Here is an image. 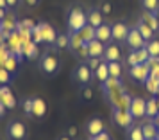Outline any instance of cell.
<instances>
[{"label":"cell","instance_id":"obj_1","mask_svg":"<svg viewBox=\"0 0 159 140\" xmlns=\"http://www.w3.org/2000/svg\"><path fill=\"white\" fill-rule=\"evenodd\" d=\"M38 66H39V70H41L47 77L57 75L59 70H61V59H59L57 52L45 51L43 54L39 56V59H38Z\"/></svg>","mask_w":159,"mask_h":140},{"label":"cell","instance_id":"obj_2","mask_svg":"<svg viewBox=\"0 0 159 140\" xmlns=\"http://www.w3.org/2000/svg\"><path fill=\"white\" fill-rule=\"evenodd\" d=\"M88 25V13L82 7H72L66 15V29L68 34L79 32L82 27Z\"/></svg>","mask_w":159,"mask_h":140},{"label":"cell","instance_id":"obj_3","mask_svg":"<svg viewBox=\"0 0 159 140\" xmlns=\"http://www.w3.org/2000/svg\"><path fill=\"white\" fill-rule=\"evenodd\" d=\"M32 38H34V43H47V45H54L56 38H57V32L52 27L50 23L47 22H39L38 25L32 27Z\"/></svg>","mask_w":159,"mask_h":140},{"label":"cell","instance_id":"obj_4","mask_svg":"<svg viewBox=\"0 0 159 140\" xmlns=\"http://www.w3.org/2000/svg\"><path fill=\"white\" fill-rule=\"evenodd\" d=\"M72 79L79 86H89L95 81V72L91 70V66L88 65L86 59H80L79 63L75 65V68L72 72Z\"/></svg>","mask_w":159,"mask_h":140},{"label":"cell","instance_id":"obj_5","mask_svg":"<svg viewBox=\"0 0 159 140\" xmlns=\"http://www.w3.org/2000/svg\"><path fill=\"white\" fill-rule=\"evenodd\" d=\"M6 138L7 140H27L29 138V128L25 122L18 118H11L6 124Z\"/></svg>","mask_w":159,"mask_h":140},{"label":"cell","instance_id":"obj_6","mask_svg":"<svg viewBox=\"0 0 159 140\" xmlns=\"http://www.w3.org/2000/svg\"><path fill=\"white\" fill-rule=\"evenodd\" d=\"M68 51L72 52L75 58L88 59V43L77 34V32L68 34Z\"/></svg>","mask_w":159,"mask_h":140},{"label":"cell","instance_id":"obj_7","mask_svg":"<svg viewBox=\"0 0 159 140\" xmlns=\"http://www.w3.org/2000/svg\"><path fill=\"white\" fill-rule=\"evenodd\" d=\"M113 110V122L116 126H120L123 129H129L132 122H134V117L130 115L129 110H125V108H111Z\"/></svg>","mask_w":159,"mask_h":140},{"label":"cell","instance_id":"obj_8","mask_svg":"<svg viewBox=\"0 0 159 140\" xmlns=\"http://www.w3.org/2000/svg\"><path fill=\"white\" fill-rule=\"evenodd\" d=\"M129 75H130L132 81L143 84V83L150 77V65H148V61H147V63L134 65V66H129Z\"/></svg>","mask_w":159,"mask_h":140},{"label":"cell","instance_id":"obj_9","mask_svg":"<svg viewBox=\"0 0 159 140\" xmlns=\"http://www.w3.org/2000/svg\"><path fill=\"white\" fill-rule=\"evenodd\" d=\"M125 45H127L129 51H138V49L145 47L147 41L143 40V36L139 34V31L136 27H130L129 32H127V38H125Z\"/></svg>","mask_w":159,"mask_h":140},{"label":"cell","instance_id":"obj_10","mask_svg":"<svg viewBox=\"0 0 159 140\" xmlns=\"http://www.w3.org/2000/svg\"><path fill=\"white\" fill-rule=\"evenodd\" d=\"M129 25L125 22H115L111 25V41L115 43H125V38L129 32Z\"/></svg>","mask_w":159,"mask_h":140},{"label":"cell","instance_id":"obj_11","mask_svg":"<svg viewBox=\"0 0 159 140\" xmlns=\"http://www.w3.org/2000/svg\"><path fill=\"white\" fill-rule=\"evenodd\" d=\"M129 111H130V115L134 117V120L147 117V101L141 99V97H132L130 106H129Z\"/></svg>","mask_w":159,"mask_h":140},{"label":"cell","instance_id":"obj_12","mask_svg":"<svg viewBox=\"0 0 159 140\" xmlns=\"http://www.w3.org/2000/svg\"><path fill=\"white\" fill-rule=\"evenodd\" d=\"M150 59V54L147 51V47H141L138 51H130L129 56H127V66H134L139 65V63H147Z\"/></svg>","mask_w":159,"mask_h":140},{"label":"cell","instance_id":"obj_13","mask_svg":"<svg viewBox=\"0 0 159 140\" xmlns=\"http://www.w3.org/2000/svg\"><path fill=\"white\" fill-rule=\"evenodd\" d=\"M47 115V103H45L41 97H32V113L30 118L34 120H41Z\"/></svg>","mask_w":159,"mask_h":140},{"label":"cell","instance_id":"obj_14","mask_svg":"<svg viewBox=\"0 0 159 140\" xmlns=\"http://www.w3.org/2000/svg\"><path fill=\"white\" fill-rule=\"evenodd\" d=\"M102 131H106V124H104V120H102L100 117H93L86 122L88 137H97V135H100Z\"/></svg>","mask_w":159,"mask_h":140},{"label":"cell","instance_id":"obj_15","mask_svg":"<svg viewBox=\"0 0 159 140\" xmlns=\"http://www.w3.org/2000/svg\"><path fill=\"white\" fill-rule=\"evenodd\" d=\"M104 51H106V43L98 41L97 38L88 41V58H98L104 59Z\"/></svg>","mask_w":159,"mask_h":140},{"label":"cell","instance_id":"obj_16","mask_svg":"<svg viewBox=\"0 0 159 140\" xmlns=\"http://www.w3.org/2000/svg\"><path fill=\"white\" fill-rule=\"evenodd\" d=\"M104 59L106 61H120L122 59V49H120V43H107L106 45V51H104Z\"/></svg>","mask_w":159,"mask_h":140},{"label":"cell","instance_id":"obj_17","mask_svg":"<svg viewBox=\"0 0 159 140\" xmlns=\"http://www.w3.org/2000/svg\"><path fill=\"white\" fill-rule=\"evenodd\" d=\"M109 77H111V75H109V63L106 61V59H102L100 65L95 68V79L100 83V84H104Z\"/></svg>","mask_w":159,"mask_h":140},{"label":"cell","instance_id":"obj_18","mask_svg":"<svg viewBox=\"0 0 159 140\" xmlns=\"http://www.w3.org/2000/svg\"><path fill=\"white\" fill-rule=\"evenodd\" d=\"M95 38H97L98 41L107 45L109 41H111V25H107L106 22L102 23V25H98V27L95 29Z\"/></svg>","mask_w":159,"mask_h":140},{"label":"cell","instance_id":"obj_19","mask_svg":"<svg viewBox=\"0 0 159 140\" xmlns=\"http://www.w3.org/2000/svg\"><path fill=\"white\" fill-rule=\"evenodd\" d=\"M0 103L4 104V108H11V110L16 106V99L9 88H0Z\"/></svg>","mask_w":159,"mask_h":140},{"label":"cell","instance_id":"obj_20","mask_svg":"<svg viewBox=\"0 0 159 140\" xmlns=\"http://www.w3.org/2000/svg\"><path fill=\"white\" fill-rule=\"evenodd\" d=\"M141 20H143V22L147 23L156 34H159V20H157V16H156V13H148V11H145L143 15H141Z\"/></svg>","mask_w":159,"mask_h":140},{"label":"cell","instance_id":"obj_21","mask_svg":"<svg viewBox=\"0 0 159 140\" xmlns=\"http://www.w3.org/2000/svg\"><path fill=\"white\" fill-rule=\"evenodd\" d=\"M136 29L139 31V34L143 36L145 41H150L152 38H156V32H154V31H152L150 27H148V25H147V23L141 20V18H139V22L136 23Z\"/></svg>","mask_w":159,"mask_h":140},{"label":"cell","instance_id":"obj_22","mask_svg":"<svg viewBox=\"0 0 159 140\" xmlns=\"http://www.w3.org/2000/svg\"><path fill=\"white\" fill-rule=\"evenodd\" d=\"M88 23L91 25V27H98V25H102L104 23V15H102L98 9H91L89 13H88Z\"/></svg>","mask_w":159,"mask_h":140},{"label":"cell","instance_id":"obj_23","mask_svg":"<svg viewBox=\"0 0 159 140\" xmlns=\"http://www.w3.org/2000/svg\"><path fill=\"white\" fill-rule=\"evenodd\" d=\"M143 128V135H145V138L148 140V138H159L157 135H159V128L156 122H147V124L141 126Z\"/></svg>","mask_w":159,"mask_h":140},{"label":"cell","instance_id":"obj_24","mask_svg":"<svg viewBox=\"0 0 159 140\" xmlns=\"http://www.w3.org/2000/svg\"><path fill=\"white\" fill-rule=\"evenodd\" d=\"M147 117L148 118L159 117V103H157V99H154V97L147 101Z\"/></svg>","mask_w":159,"mask_h":140},{"label":"cell","instance_id":"obj_25","mask_svg":"<svg viewBox=\"0 0 159 140\" xmlns=\"http://www.w3.org/2000/svg\"><path fill=\"white\" fill-rule=\"evenodd\" d=\"M127 140H147L141 126H130L127 129Z\"/></svg>","mask_w":159,"mask_h":140},{"label":"cell","instance_id":"obj_26","mask_svg":"<svg viewBox=\"0 0 159 140\" xmlns=\"http://www.w3.org/2000/svg\"><path fill=\"white\" fill-rule=\"evenodd\" d=\"M77 34H79L80 38H82V40H84V41H91V40H95V27H91V25H89V23H88L86 27H82V29L79 31V32H77Z\"/></svg>","mask_w":159,"mask_h":140},{"label":"cell","instance_id":"obj_27","mask_svg":"<svg viewBox=\"0 0 159 140\" xmlns=\"http://www.w3.org/2000/svg\"><path fill=\"white\" fill-rule=\"evenodd\" d=\"M147 51L150 54V58H159V40L157 38H152L150 41H147Z\"/></svg>","mask_w":159,"mask_h":140},{"label":"cell","instance_id":"obj_28","mask_svg":"<svg viewBox=\"0 0 159 140\" xmlns=\"http://www.w3.org/2000/svg\"><path fill=\"white\" fill-rule=\"evenodd\" d=\"M143 84L147 86V90H148L150 94H154V95L159 92V77H156V75H150Z\"/></svg>","mask_w":159,"mask_h":140},{"label":"cell","instance_id":"obj_29","mask_svg":"<svg viewBox=\"0 0 159 140\" xmlns=\"http://www.w3.org/2000/svg\"><path fill=\"white\" fill-rule=\"evenodd\" d=\"M122 63L120 61H109V75L111 77H116V79H120L122 77Z\"/></svg>","mask_w":159,"mask_h":140},{"label":"cell","instance_id":"obj_30","mask_svg":"<svg viewBox=\"0 0 159 140\" xmlns=\"http://www.w3.org/2000/svg\"><path fill=\"white\" fill-rule=\"evenodd\" d=\"M54 47L61 51V49H68V32H57V38L54 41Z\"/></svg>","mask_w":159,"mask_h":140},{"label":"cell","instance_id":"obj_31","mask_svg":"<svg viewBox=\"0 0 159 140\" xmlns=\"http://www.w3.org/2000/svg\"><path fill=\"white\" fill-rule=\"evenodd\" d=\"M141 6L148 13H156L159 9V0H141Z\"/></svg>","mask_w":159,"mask_h":140},{"label":"cell","instance_id":"obj_32","mask_svg":"<svg viewBox=\"0 0 159 140\" xmlns=\"http://www.w3.org/2000/svg\"><path fill=\"white\" fill-rule=\"evenodd\" d=\"M23 111H25L27 117H30V113H32V97L23 99Z\"/></svg>","mask_w":159,"mask_h":140},{"label":"cell","instance_id":"obj_33","mask_svg":"<svg viewBox=\"0 0 159 140\" xmlns=\"http://www.w3.org/2000/svg\"><path fill=\"white\" fill-rule=\"evenodd\" d=\"M82 88V92H80V95H82V99H86V101H89L91 97H93V92H91V88L89 86H80Z\"/></svg>","mask_w":159,"mask_h":140},{"label":"cell","instance_id":"obj_34","mask_svg":"<svg viewBox=\"0 0 159 140\" xmlns=\"http://www.w3.org/2000/svg\"><path fill=\"white\" fill-rule=\"evenodd\" d=\"M89 140H113V137H111L107 131H102L100 135H97V137H89Z\"/></svg>","mask_w":159,"mask_h":140},{"label":"cell","instance_id":"obj_35","mask_svg":"<svg viewBox=\"0 0 159 140\" xmlns=\"http://www.w3.org/2000/svg\"><path fill=\"white\" fill-rule=\"evenodd\" d=\"M6 2H7V7L9 9H16L20 4H23L22 0H6Z\"/></svg>","mask_w":159,"mask_h":140},{"label":"cell","instance_id":"obj_36","mask_svg":"<svg viewBox=\"0 0 159 140\" xmlns=\"http://www.w3.org/2000/svg\"><path fill=\"white\" fill-rule=\"evenodd\" d=\"M22 2L25 4V6H29V7H34V6H38L41 0H22Z\"/></svg>","mask_w":159,"mask_h":140},{"label":"cell","instance_id":"obj_37","mask_svg":"<svg viewBox=\"0 0 159 140\" xmlns=\"http://www.w3.org/2000/svg\"><path fill=\"white\" fill-rule=\"evenodd\" d=\"M7 75H9V72H6V70H0V81H2V83H7L9 81Z\"/></svg>","mask_w":159,"mask_h":140},{"label":"cell","instance_id":"obj_38","mask_svg":"<svg viewBox=\"0 0 159 140\" xmlns=\"http://www.w3.org/2000/svg\"><path fill=\"white\" fill-rule=\"evenodd\" d=\"M68 137H70V138H73V137H77V128H75V126H72V128L68 129Z\"/></svg>","mask_w":159,"mask_h":140},{"label":"cell","instance_id":"obj_39","mask_svg":"<svg viewBox=\"0 0 159 140\" xmlns=\"http://www.w3.org/2000/svg\"><path fill=\"white\" fill-rule=\"evenodd\" d=\"M0 9H9V7H7V2H6V0H0Z\"/></svg>","mask_w":159,"mask_h":140},{"label":"cell","instance_id":"obj_40","mask_svg":"<svg viewBox=\"0 0 159 140\" xmlns=\"http://www.w3.org/2000/svg\"><path fill=\"white\" fill-rule=\"evenodd\" d=\"M57 140H72V138H70V137H68V135H63V137H59Z\"/></svg>","mask_w":159,"mask_h":140},{"label":"cell","instance_id":"obj_41","mask_svg":"<svg viewBox=\"0 0 159 140\" xmlns=\"http://www.w3.org/2000/svg\"><path fill=\"white\" fill-rule=\"evenodd\" d=\"M2 23H4V18L0 16V31H2Z\"/></svg>","mask_w":159,"mask_h":140},{"label":"cell","instance_id":"obj_42","mask_svg":"<svg viewBox=\"0 0 159 140\" xmlns=\"http://www.w3.org/2000/svg\"><path fill=\"white\" fill-rule=\"evenodd\" d=\"M156 16H157V20H159V9H157V11H156Z\"/></svg>","mask_w":159,"mask_h":140},{"label":"cell","instance_id":"obj_43","mask_svg":"<svg viewBox=\"0 0 159 140\" xmlns=\"http://www.w3.org/2000/svg\"><path fill=\"white\" fill-rule=\"evenodd\" d=\"M148 140H159V138H148Z\"/></svg>","mask_w":159,"mask_h":140},{"label":"cell","instance_id":"obj_44","mask_svg":"<svg viewBox=\"0 0 159 140\" xmlns=\"http://www.w3.org/2000/svg\"><path fill=\"white\" fill-rule=\"evenodd\" d=\"M157 103H159V101H157Z\"/></svg>","mask_w":159,"mask_h":140}]
</instances>
